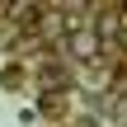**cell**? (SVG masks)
I'll return each instance as SVG.
<instances>
[{"label":"cell","instance_id":"obj_1","mask_svg":"<svg viewBox=\"0 0 127 127\" xmlns=\"http://www.w3.org/2000/svg\"><path fill=\"white\" fill-rule=\"evenodd\" d=\"M71 47H75V57H94V52H99V38H94V33H75Z\"/></svg>","mask_w":127,"mask_h":127}]
</instances>
